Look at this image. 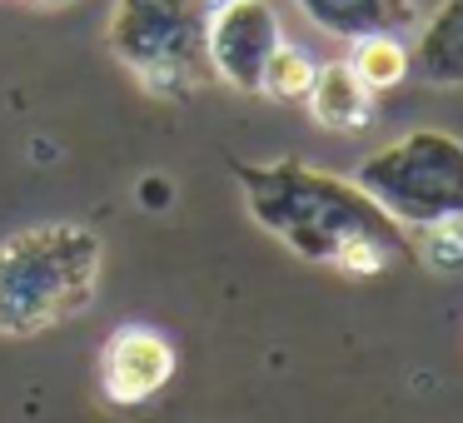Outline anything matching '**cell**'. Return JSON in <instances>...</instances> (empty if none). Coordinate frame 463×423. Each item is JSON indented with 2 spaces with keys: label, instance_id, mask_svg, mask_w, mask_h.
<instances>
[{
  "label": "cell",
  "instance_id": "6da1fadb",
  "mask_svg": "<svg viewBox=\"0 0 463 423\" xmlns=\"http://www.w3.org/2000/svg\"><path fill=\"white\" fill-rule=\"evenodd\" d=\"M234 180L244 190L254 224H264L274 240H284L299 259L334 264V269L349 274H379L389 259L413 254L409 230L393 224L354 180L309 170L299 160H234Z\"/></svg>",
  "mask_w": 463,
  "mask_h": 423
},
{
  "label": "cell",
  "instance_id": "7a4b0ae2",
  "mask_svg": "<svg viewBox=\"0 0 463 423\" xmlns=\"http://www.w3.org/2000/svg\"><path fill=\"white\" fill-rule=\"evenodd\" d=\"M100 240L80 224H35L0 240V334H41L95 299Z\"/></svg>",
  "mask_w": 463,
  "mask_h": 423
},
{
  "label": "cell",
  "instance_id": "3957f363",
  "mask_svg": "<svg viewBox=\"0 0 463 423\" xmlns=\"http://www.w3.org/2000/svg\"><path fill=\"white\" fill-rule=\"evenodd\" d=\"M210 0H120L110 21V51L145 90L194 95L210 80Z\"/></svg>",
  "mask_w": 463,
  "mask_h": 423
},
{
  "label": "cell",
  "instance_id": "277c9868",
  "mask_svg": "<svg viewBox=\"0 0 463 423\" xmlns=\"http://www.w3.org/2000/svg\"><path fill=\"white\" fill-rule=\"evenodd\" d=\"M354 184L403 230L463 220V140L443 130H409L373 150Z\"/></svg>",
  "mask_w": 463,
  "mask_h": 423
},
{
  "label": "cell",
  "instance_id": "5b68a950",
  "mask_svg": "<svg viewBox=\"0 0 463 423\" xmlns=\"http://www.w3.org/2000/svg\"><path fill=\"white\" fill-rule=\"evenodd\" d=\"M279 45H284V31H279V15L269 11V0L214 5L204 55H210V75L224 80L230 90L260 95V75Z\"/></svg>",
  "mask_w": 463,
  "mask_h": 423
},
{
  "label": "cell",
  "instance_id": "8992f818",
  "mask_svg": "<svg viewBox=\"0 0 463 423\" xmlns=\"http://www.w3.org/2000/svg\"><path fill=\"white\" fill-rule=\"evenodd\" d=\"M170 373H175V349L155 329H120L105 343L100 379L110 403H125V409L150 403L170 383Z\"/></svg>",
  "mask_w": 463,
  "mask_h": 423
},
{
  "label": "cell",
  "instance_id": "52a82bcc",
  "mask_svg": "<svg viewBox=\"0 0 463 423\" xmlns=\"http://www.w3.org/2000/svg\"><path fill=\"white\" fill-rule=\"evenodd\" d=\"M309 25L339 41H364V35H399L413 25V0H299Z\"/></svg>",
  "mask_w": 463,
  "mask_h": 423
},
{
  "label": "cell",
  "instance_id": "ba28073f",
  "mask_svg": "<svg viewBox=\"0 0 463 423\" xmlns=\"http://www.w3.org/2000/svg\"><path fill=\"white\" fill-rule=\"evenodd\" d=\"M304 105L314 110V120H319L324 130H339V135L364 130V125L373 120V90L344 61L314 70V85H309V100Z\"/></svg>",
  "mask_w": 463,
  "mask_h": 423
},
{
  "label": "cell",
  "instance_id": "9c48e42d",
  "mask_svg": "<svg viewBox=\"0 0 463 423\" xmlns=\"http://www.w3.org/2000/svg\"><path fill=\"white\" fill-rule=\"evenodd\" d=\"M409 70L429 85H463V0H443L423 25Z\"/></svg>",
  "mask_w": 463,
  "mask_h": 423
},
{
  "label": "cell",
  "instance_id": "30bf717a",
  "mask_svg": "<svg viewBox=\"0 0 463 423\" xmlns=\"http://www.w3.org/2000/svg\"><path fill=\"white\" fill-rule=\"evenodd\" d=\"M349 70L359 75L369 90H393V85H403V75H409V51H403L399 35H364V41H349Z\"/></svg>",
  "mask_w": 463,
  "mask_h": 423
},
{
  "label": "cell",
  "instance_id": "8fae6325",
  "mask_svg": "<svg viewBox=\"0 0 463 423\" xmlns=\"http://www.w3.org/2000/svg\"><path fill=\"white\" fill-rule=\"evenodd\" d=\"M314 70H319V65H314L299 45L284 41L279 51L269 55L264 75H260V95H269V100H279V105H299V100H309Z\"/></svg>",
  "mask_w": 463,
  "mask_h": 423
},
{
  "label": "cell",
  "instance_id": "7c38bea8",
  "mask_svg": "<svg viewBox=\"0 0 463 423\" xmlns=\"http://www.w3.org/2000/svg\"><path fill=\"white\" fill-rule=\"evenodd\" d=\"M413 259H423L439 274H458L463 269V220H443V224H423L409 230Z\"/></svg>",
  "mask_w": 463,
  "mask_h": 423
},
{
  "label": "cell",
  "instance_id": "4fadbf2b",
  "mask_svg": "<svg viewBox=\"0 0 463 423\" xmlns=\"http://www.w3.org/2000/svg\"><path fill=\"white\" fill-rule=\"evenodd\" d=\"M210 5H234V0H210Z\"/></svg>",
  "mask_w": 463,
  "mask_h": 423
}]
</instances>
